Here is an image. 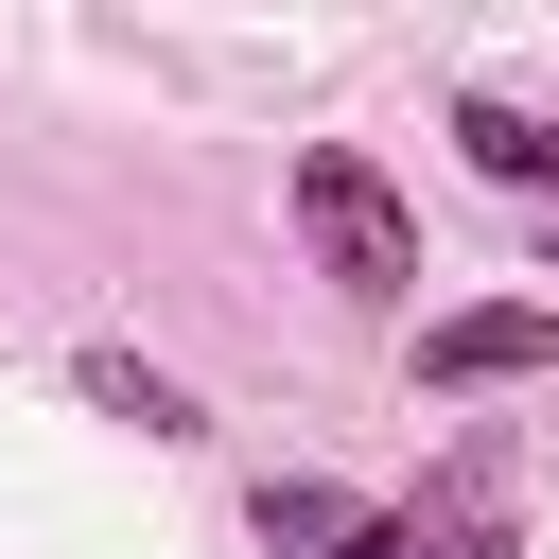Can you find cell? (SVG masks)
Wrapping results in <instances>:
<instances>
[{"label":"cell","instance_id":"1","mask_svg":"<svg viewBox=\"0 0 559 559\" xmlns=\"http://www.w3.org/2000/svg\"><path fill=\"white\" fill-rule=\"evenodd\" d=\"M297 245H314L349 297H419V210H402V175H384L367 140H314V157H297Z\"/></svg>","mask_w":559,"mask_h":559},{"label":"cell","instance_id":"2","mask_svg":"<svg viewBox=\"0 0 559 559\" xmlns=\"http://www.w3.org/2000/svg\"><path fill=\"white\" fill-rule=\"evenodd\" d=\"M542 367H559V314H542V297H472V314L419 332V384H437V402H472V384H542Z\"/></svg>","mask_w":559,"mask_h":559},{"label":"cell","instance_id":"3","mask_svg":"<svg viewBox=\"0 0 559 559\" xmlns=\"http://www.w3.org/2000/svg\"><path fill=\"white\" fill-rule=\"evenodd\" d=\"M262 559H402V524L384 507H349V489H314V472H262Z\"/></svg>","mask_w":559,"mask_h":559},{"label":"cell","instance_id":"4","mask_svg":"<svg viewBox=\"0 0 559 559\" xmlns=\"http://www.w3.org/2000/svg\"><path fill=\"white\" fill-rule=\"evenodd\" d=\"M454 157H472L489 192H559V122H542L524 87H454Z\"/></svg>","mask_w":559,"mask_h":559},{"label":"cell","instance_id":"5","mask_svg":"<svg viewBox=\"0 0 559 559\" xmlns=\"http://www.w3.org/2000/svg\"><path fill=\"white\" fill-rule=\"evenodd\" d=\"M70 384H87L122 437H157V454H192V437H210V402H192L175 367H140V349H70Z\"/></svg>","mask_w":559,"mask_h":559},{"label":"cell","instance_id":"6","mask_svg":"<svg viewBox=\"0 0 559 559\" xmlns=\"http://www.w3.org/2000/svg\"><path fill=\"white\" fill-rule=\"evenodd\" d=\"M402 524V559H524V524H507V489L489 472H437L419 507H384Z\"/></svg>","mask_w":559,"mask_h":559}]
</instances>
